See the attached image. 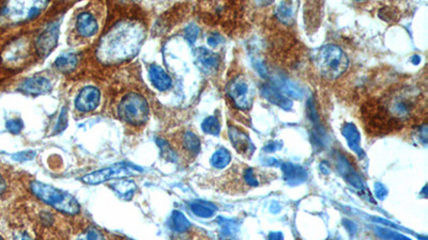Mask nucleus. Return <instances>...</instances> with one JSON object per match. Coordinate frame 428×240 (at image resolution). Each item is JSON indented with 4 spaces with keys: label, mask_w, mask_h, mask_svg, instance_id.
I'll use <instances>...</instances> for the list:
<instances>
[{
    "label": "nucleus",
    "mask_w": 428,
    "mask_h": 240,
    "mask_svg": "<svg viewBox=\"0 0 428 240\" xmlns=\"http://www.w3.org/2000/svg\"><path fill=\"white\" fill-rule=\"evenodd\" d=\"M145 33L143 27L133 21H121L101 40L98 48L102 62L118 63L132 58L141 48Z\"/></svg>",
    "instance_id": "1"
},
{
    "label": "nucleus",
    "mask_w": 428,
    "mask_h": 240,
    "mask_svg": "<svg viewBox=\"0 0 428 240\" xmlns=\"http://www.w3.org/2000/svg\"><path fill=\"white\" fill-rule=\"evenodd\" d=\"M31 192L37 199H40L45 204L52 206L59 212L71 214V216L80 212V204L78 201L75 200L74 196H71L68 192H62L60 189L55 188L44 183L37 182V181L31 183Z\"/></svg>",
    "instance_id": "2"
},
{
    "label": "nucleus",
    "mask_w": 428,
    "mask_h": 240,
    "mask_svg": "<svg viewBox=\"0 0 428 240\" xmlns=\"http://www.w3.org/2000/svg\"><path fill=\"white\" fill-rule=\"evenodd\" d=\"M316 64L323 77L335 80L347 70L349 61L342 49L336 45L329 44L320 49Z\"/></svg>",
    "instance_id": "3"
},
{
    "label": "nucleus",
    "mask_w": 428,
    "mask_h": 240,
    "mask_svg": "<svg viewBox=\"0 0 428 240\" xmlns=\"http://www.w3.org/2000/svg\"><path fill=\"white\" fill-rule=\"evenodd\" d=\"M47 6V1H10L0 10V19L6 25L29 21L40 15Z\"/></svg>",
    "instance_id": "4"
},
{
    "label": "nucleus",
    "mask_w": 428,
    "mask_h": 240,
    "mask_svg": "<svg viewBox=\"0 0 428 240\" xmlns=\"http://www.w3.org/2000/svg\"><path fill=\"white\" fill-rule=\"evenodd\" d=\"M118 116L122 121L131 125H143L149 118V105L141 94L130 93L120 102Z\"/></svg>",
    "instance_id": "5"
},
{
    "label": "nucleus",
    "mask_w": 428,
    "mask_h": 240,
    "mask_svg": "<svg viewBox=\"0 0 428 240\" xmlns=\"http://www.w3.org/2000/svg\"><path fill=\"white\" fill-rule=\"evenodd\" d=\"M228 94L237 108L248 110L255 98V86L248 76L240 75L230 80L228 86Z\"/></svg>",
    "instance_id": "6"
},
{
    "label": "nucleus",
    "mask_w": 428,
    "mask_h": 240,
    "mask_svg": "<svg viewBox=\"0 0 428 240\" xmlns=\"http://www.w3.org/2000/svg\"><path fill=\"white\" fill-rule=\"evenodd\" d=\"M143 172V169L137 166H133L130 163H118L110 168L101 169L94 172L87 174L82 178L85 184L98 185L116 178H129L136 173Z\"/></svg>",
    "instance_id": "7"
},
{
    "label": "nucleus",
    "mask_w": 428,
    "mask_h": 240,
    "mask_svg": "<svg viewBox=\"0 0 428 240\" xmlns=\"http://www.w3.org/2000/svg\"><path fill=\"white\" fill-rule=\"evenodd\" d=\"M58 24H52L46 27L44 31L37 37L35 46L37 53L42 57L49 56L54 50L58 43Z\"/></svg>",
    "instance_id": "8"
},
{
    "label": "nucleus",
    "mask_w": 428,
    "mask_h": 240,
    "mask_svg": "<svg viewBox=\"0 0 428 240\" xmlns=\"http://www.w3.org/2000/svg\"><path fill=\"white\" fill-rule=\"evenodd\" d=\"M101 92L94 86H85L75 100V107L80 112L94 111L100 105Z\"/></svg>",
    "instance_id": "9"
},
{
    "label": "nucleus",
    "mask_w": 428,
    "mask_h": 240,
    "mask_svg": "<svg viewBox=\"0 0 428 240\" xmlns=\"http://www.w3.org/2000/svg\"><path fill=\"white\" fill-rule=\"evenodd\" d=\"M75 29L80 37H92L99 31V21L92 12L83 11L76 17Z\"/></svg>",
    "instance_id": "10"
},
{
    "label": "nucleus",
    "mask_w": 428,
    "mask_h": 240,
    "mask_svg": "<svg viewBox=\"0 0 428 240\" xmlns=\"http://www.w3.org/2000/svg\"><path fill=\"white\" fill-rule=\"evenodd\" d=\"M52 90V84L47 78L35 76L25 80L19 86V91L27 95L39 96L49 93Z\"/></svg>",
    "instance_id": "11"
},
{
    "label": "nucleus",
    "mask_w": 428,
    "mask_h": 240,
    "mask_svg": "<svg viewBox=\"0 0 428 240\" xmlns=\"http://www.w3.org/2000/svg\"><path fill=\"white\" fill-rule=\"evenodd\" d=\"M228 131H230V141L238 153L246 157L252 156L255 147L253 143L250 142V137L243 131L234 126H230Z\"/></svg>",
    "instance_id": "12"
},
{
    "label": "nucleus",
    "mask_w": 428,
    "mask_h": 240,
    "mask_svg": "<svg viewBox=\"0 0 428 240\" xmlns=\"http://www.w3.org/2000/svg\"><path fill=\"white\" fill-rule=\"evenodd\" d=\"M195 59H196L197 66L205 73L216 71L220 64V58L218 55L206 48L197 49L195 53Z\"/></svg>",
    "instance_id": "13"
},
{
    "label": "nucleus",
    "mask_w": 428,
    "mask_h": 240,
    "mask_svg": "<svg viewBox=\"0 0 428 240\" xmlns=\"http://www.w3.org/2000/svg\"><path fill=\"white\" fill-rule=\"evenodd\" d=\"M149 78L151 84L159 91H166L173 84L169 75L157 64H153L150 66Z\"/></svg>",
    "instance_id": "14"
},
{
    "label": "nucleus",
    "mask_w": 428,
    "mask_h": 240,
    "mask_svg": "<svg viewBox=\"0 0 428 240\" xmlns=\"http://www.w3.org/2000/svg\"><path fill=\"white\" fill-rule=\"evenodd\" d=\"M337 168L352 186L356 187L359 190H364V185H363L360 176L357 174L356 171L350 166L349 161L342 155H339V158H337Z\"/></svg>",
    "instance_id": "15"
},
{
    "label": "nucleus",
    "mask_w": 428,
    "mask_h": 240,
    "mask_svg": "<svg viewBox=\"0 0 428 240\" xmlns=\"http://www.w3.org/2000/svg\"><path fill=\"white\" fill-rule=\"evenodd\" d=\"M284 178L291 185L301 184L307 178V173L302 167L297 166L291 163H285L282 165Z\"/></svg>",
    "instance_id": "16"
},
{
    "label": "nucleus",
    "mask_w": 428,
    "mask_h": 240,
    "mask_svg": "<svg viewBox=\"0 0 428 240\" xmlns=\"http://www.w3.org/2000/svg\"><path fill=\"white\" fill-rule=\"evenodd\" d=\"M343 135L346 138L347 143L349 147L352 151H356L357 154L360 156L363 155L362 149H361V137L358 129L352 123H345L342 129Z\"/></svg>",
    "instance_id": "17"
},
{
    "label": "nucleus",
    "mask_w": 428,
    "mask_h": 240,
    "mask_svg": "<svg viewBox=\"0 0 428 240\" xmlns=\"http://www.w3.org/2000/svg\"><path fill=\"white\" fill-rule=\"evenodd\" d=\"M110 188L124 200H131L135 194L136 185L132 181H118L110 184Z\"/></svg>",
    "instance_id": "18"
},
{
    "label": "nucleus",
    "mask_w": 428,
    "mask_h": 240,
    "mask_svg": "<svg viewBox=\"0 0 428 240\" xmlns=\"http://www.w3.org/2000/svg\"><path fill=\"white\" fill-rule=\"evenodd\" d=\"M171 225L173 231L177 234L187 233V232L190 231L191 226H192L185 214L178 212V210H176L171 214Z\"/></svg>",
    "instance_id": "19"
},
{
    "label": "nucleus",
    "mask_w": 428,
    "mask_h": 240,
    "mask_svg": "<svg viewBox=\"0 0 428 240\" xmlns=\"http://www.w3.org/2000/svg\"><path fill=\"white\" fill-rule=\"evenodd\" d=\"M296 6L297 3H289V1L282 3L276 9V17L285 25H291L295 19Z\"/></svg>",
    "instance_id": "20"
},
{
    "label": "nucleus",
    "mask_w": 428,
    "mask_h": 240,
    "mask_svg": "<svg viewBox=\"0 0 428 240\" xmlns=\"http://www.w3.org/2000/svg\"><path fill=\"white\" fill-rule=\"evenodd\" d=\"M78 59L76 55L65 54L59 56L55 61V66L58 68L60 72L71 73L74 71V68L78 66Z\"/></svg>",
    "instance_id": "21"
},
{
    "label": "nucleus",
    "mask_w": 428,
    "mask_h": 240,
    "mask_svg": "<svg viewBox=\"0 0 428 240\" xmlns=\"http://www.w3.org/2000/svg\"><path fill=\"white\" fill-rule=\"evenodd\" d=\"M181 145L185 151L191 154L196 155L200 149V140L192 131H185L181 138Z\"/></svg>",
    "instance_id": "22"
},
{
    "label": "nucleus",
    "mask_w": 428,
    "mask_h": 240,
    "mask_svg": "<svg viewBox=\"0 0 428 240\" xmlns=\"http://www.w3.org/2000/svg\"><path fill=\"white\" fill-rule=\"evenodd\" d=\"M190 208L196 216L201 218L212 217L216 210V206L207 203V202H203V201L193 202L190 204Z\"/></svg>",
    "instance_id": "23"
},
{
    "label": "nucleus",
    "mask_w": 428,
    "mask_h": 240,
    "mask_svg": "<svg viewBox=\"0 0 428 240\" xmlns=\"http://www.w3.org/2000/svg\"><path fill=\"white\" fill-rule=\"evenodd\" d=\"M232 161V155H230L228 149L221 147L218 151L213 154L212 158H211V163L212 166L216 169H223L225 167H228Z\"/></svg>",
    "instance_id": "24"
},
{
    "label": "nucleus",
    "mask_w": 428,
    "mask_h": 240,
    "mask_svg": "<svg viewBox=\"0 0 428 240\" xmlns=\"http://www.w3.org/2000/svg\"><path fill=\"white\" fill-rule=\"evenodd\" d=\"M266 92V98L268 100H271L272 103L276 104V105H280L281 107L287 108V106H291V102L287 100V98H284L282 94H280L279 92L276 91L273 88H270V86H267V88H264Z\"/></svg>",
    "instance_id": "25"
},
{
    "label": "nucleus",
    "mask_w": 428,
    "mask_h": 240,
    "mask_svg": "<svg viewBox=\"0 0 428 240\" xmlns=\"http://www.w3.org/2000/svg\"><path fill=\"white\" fill-rule=\"evenodd\" d=\"M203 131L209 135L218 136L221 131V124L218 118L209 117L201 124Z\"/></svg>",
    "instance_id": "26"
},
{
    "label": "nucleus",
    "mask_w": 428,
    "mask_h": 240,
    "mask_svg": "<svg viewBox=\"0 0 428 240\" xmlns=\"http://www.w3.org/2000/svg\"><path fill=\"white\" fill-rule=\"evenodd\" d=\"M221 235L223 238H230L238 231V224L230 220H225L221 218Z\"/></svg>",
    "instance_id": "27"
},
{
    "label": "nucleus",
    "mask_w": 428,
    "mask_h": 240,
    "mask_svg": "<svg viewBox=\"0 0 428 240\" xmlns=\"http://www.w3.org/2000/svg\"><path fill=\"white\" fill-rule=\"evenodd\" d=\"M157 143L159 145L160 151H161L162 156L166 158L169 161H173V163L177 160V155H176L173 149L169 147V142L166 140H164L163 138H157Z\"/></svg>",
    "instance_id": "28"
},
{
    "label": "nucleus",
    "mask_w": 428,
    "mask_h": 240,
    "mask_svg": "<svg viewBox=\"0 0 428 240\" xmlns=\"http://www.w3.org/2000/svg\"><path fill=\"white\" fill-rule=\"evenodd\" d=\"M377 234L380 236L384 240H411L402 234L397 233V232L390 231V230L378 229L376 230Z\"/></svg>",
    "instance_id": "29"
},
{
    "label": "nucleus",
    "mask_w": 428,
    "mask_h": 240,
    "mask_svg": "<svg viewBox=\"0 0 428 240\" xmlns=\"http://www.w3.org/2000/svg\"><path fill=\"white\" fill-rule=\"evenodd\" d=\"M6 127H7L10 133L17 135V133H21L22 129H23V121H22L21 119L9 120V121H7V123H6Z\"/></svg>",
    "instance_id": "30"
},
{
    "label": "nucleus",
    "mask_w": 428,
    "mask_h": 240,
    "mask_svg": "<svg viewBox=\"0 0 428 240\" xmlns=\"http://www.w3.org/2000/svg\"><path fill=\"white\" fill-rule=\"evenodd\" d=\"M199 29L198 27L195 26V25H190V26L187 27L185 30V37L190 44H194L195 41H196L197 37H198Z\"/></svg>",
    "instance_id": "31"
},
{
    "label": "nucleus",
    "mask_w": 428,
    "mask_h": 240,
    "mask_svg": "<svg viewBox=\"0 0 428 240\" xmlns=\"http://www.w3.org/2000/svg\"><path fill=\"white\" fill-rule=\"evenodd\" d=\"M67 120H68V113H67V108H62L61 110L60 116L58 118V122H57L56 127V133H60V131H64L67 127Z\"/></svg>",
    "instance_id": "32"
},
{
    "label": "nucleus",
    "mask_w": 428,
    "mask_h": 240,
    "mask_svg": "<svg viewBox=\"0 0 428 240\" xmlns=\"http://www.w3.org/2000/svg\"><path fill=\"white\" fill-rule=\"evenodd\" d=\"M35 156V151H21V153H17V154L13 155V159L17 161H19V163H24V161L31 160L33 157Z\"/></svg>",
    "instance_id": "33"
},
{
    "label": "nucleus",
    "mask_w": 428,
    "mask_h": 240,
    "mask_svg": "<svg viewBox=\"0 0 428 240\" xmlns=\"http://www.w3.org/2000/svg\"><path fill=\"white\" fill-rule=\"evenodd\" d=\"M78 240H104V238L98 230L90 229L86 232L84 237Z\"/></svg>",
    "instance_id": "34"
},
{
    "label": "nucleus",
    "mask_w": 428,
    "mask_h": 240,
    "mask_svg": "<svg viewBox=\"0 0 428 240\" xmlns=\"http://www.w3.org/2000/svg\"><path fill=\"white\" fill-rule=\"evenodd\" d=\"M375 194H376L377 198L380 199V200H384L386 194H388V190H386L384 185L380 184V183H376V184H375Z\"/></svg>",
    "instance_id": "35"
},
{
    "label": "nucleus",
    "mask_w": 428,
    "mask_h": 240,
    "mask_svg": "<svg viewBox=\"0 0 428 240\" xmlns=\"http://www.w3.org/2000/svg\"><path fill=\"white\" fill-rule=\"evenodd\" d=\"M223 42V37H221L220 35H211L210 37H208V44L212 47H216L219 44Z\"/></svg>",
    "instance_id": "36"
},
{
    "label": "nucleus",
    "mask_w": 428,
    "mask_h": 240,
    "mask_svg": "<svg viewBox=\"0 0 428 240\" xmlns=\"http://www.w3.org/2000/svg\"><path fill=\"white\" fill-rule=\"evenodd\" d=\"M344 225L346 226V229L348 230L349 233L354 234L357 233V226L354 222L349 221V220H344Z\"/></svg>",
    "instance_id": "37"
},
{
    "label": "nucleus",
    "mask_w": 428,
    "mask_h": 240,
    "mask_svg": "<svg viewBox=\"0 0 428 240\" xmlns=\"http://www.w3.org/2000/svg\"><path fill=\"white\" fill-rule=\"evenodd\" d=\"M268 240H284V236L281 232H271L268 236Z\"/></svg>",
    "instance_id": "38"
},
{
    "label": "nucleus",
    "mask_w": 428,
    "mask_h": 240,
    "mask_svg": "<svg viewBox=\"0 0 428 240\" xmlns=\"http://www.w3.org/2000/svg\"><path fill=\"white\" fill-rule=\"evenodd\" d=\"M15 240H33L31 238V236L26 233H17L15 235Z\"/></svg>",
    "instance_id": "39"
},
{
    "label": "nucleus",
    "mask_w": 428,
    "mask_h": 240,
    "mask_svg": "<svg viewBox=\"0 0 428 240\" xmlns=\"http://www.w3.org/2000/svg\"><path fill=\"white\" fill-rule=\"evenodd\" d=\"M6 188H7V185H6L3 175L0 174V196H3V192H6Z\"/></svg>",
    "instance_id": "40"
},
{
    "label": "nucleus",
    "mask_w": 428,
    "mask_h": 240,
    "mask_svg": "<svg viewBox=\"0 0 428 240\" xmlns=\"http://www.w3.org/2000/svg\"><path fill=\"white\" fill-rule=\"evenodd\" d=\"M276 147V143H270L269 145H268V147H266V151H276V149H277V147Z\"/></svg>",
    "instance_id": "41"
},
{
    "label": "nucleus",
    "mask_w": 428,
    "mask_h": 240,
    "mask_svg": "<svg viewBox=\"0 0 428 240\" xmlns=\"http://www.w3.org/2000/svg\"><path fill=\"white\" fill-rule=\"evenodd\" d=\"M0 240H3V238L0 237Z\"/></svg>",
    "instance_id": "42"
},
{
    "label": "nucleus",
    "mask_w": 428,
    "mask_h": 240,
    "mask_svg": "<svg viewBox=\"0 0 428 240\" xmlns=\"http://www.w3.org/2000/svg\"><path fill=\"white\" fill-rule=\"evenodd\" d=\"M333 240H335V239H333Z\"/></svg>",
    "instance_id": "43"
}]
</instances>
